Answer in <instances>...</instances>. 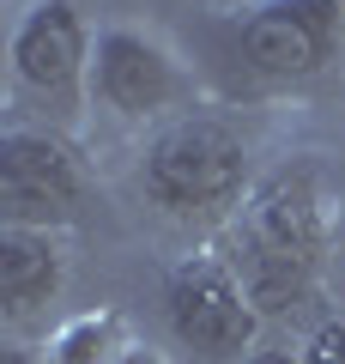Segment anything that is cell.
Segmentation results:
<instances>
[{
    "label": "cell",
    "instance_id": "6da1fadb",
    "mask_svg": "<svg viewBox=\"0 0 345 364\" xmlns=\"http://www.w3.org/2000/svg\"><path fill=\"white\" fill-rule=\"evenodd\" d=\"M327 195L309 170H279V176L255 182L224 237V261L236 267L243 291L255 298L261 316L285 310L309 291L321 267V249H327Z\"/></svg>",
    "mask_w": 345,
    "mask_h": 364
},
{
    "label": "cell",
    "instance_id": "7a4b0ae2",
    "mask_svg": "<svg viewBox=\"0 0 345 364\" xmlns=\"http://www.w3.org/2000/svg\"><path fill=\"white\" fill-rule=\"evenodd\" d=\"M140 188L170 219L224 213L248 188V146H243V134L224 128L218 116H182L146 146Z\"/></svg>",
    "mask_w": 345,
    "mask_h": 364
},
{
    "label": "cell",
    "instance_id": "3957f363",
    "mask_svg": "<svg viewBox=\"0 0 345 364\" xmlns=\"http://www.w3.org/2000/svg\"><path fill=\"white\" fill-rule=\"evenodd\" d=\"M345 49V0H261L236 25V61L267 85H303Z\"/></svg>",
    "mask_w": 345,
    "mask_h": 364
},
{
    "label": "cell",
    "instance_id": "277c9868",
    "mask_svg": "<svg viewBox=\"0 0 345 364\" xmlns=\"http://www.w3.org/2000/svg\"><path fill=\"white\" fill-rule=\"evenodd\" d=\"M164 316H170V334L200 358H243L261 328L255 298L243 291V279L224 255L176 261L164 279Z\"/></svg>",
    "mask_w": 345,
    "mask_h": 364
},
{
    "label": "cell",
    "instance_id": "5b68a950",
    "mask_svg": "<svg viewBox=\"0 0 345 364\" xmlns=\"http://www.w3.org/2000/svg\"><path fill=\"white\" fill-rule=\"evenodd\" d=\"M85 200V164L67 140L37 128H13L0 140V213L6 225L61 231Z\"/></svg>",
    "mask_w": 345,
    "mask_h": 364
},
{
    "label": "cell",
    "instance_id": "8992f818",
    "mask_svg": "<svg viewBox=\"0 0 345 364\" xmlns=\"http://www.w3.org/2000/svg\"><path fill=\"white\" fill-rule=\"evenodd\" d=\"M91 91L115 116H158L182 97V73L152 37L140 31H103L91 49Z\"/></svg>",
    "mask_w": 345,
    "mask_h": 364
},
{
    "label": "cell",
    "instance_id": "52a82bcc",
    "mask_svg": "<svg viewBox=\"0 0 345 364\" xmlns=\"http://www.w3.org/2000/svg\"><path fill=\"white\" fill-rule=\"evenodd\" d=\"M13 73H18V85H31L37 97H55V104H67L79 91V79L91 73V43L67 0H43V6H31L18 18Z\"/></svg>",
    "mask_w": 345,
    "mask_h": 364
},
{
    "label": "cell",
    "instance_id": "ba28073f",
    "mask_svg": "<svg viewBox=\"0 0 345 364\" xmlns=\"http://www.w3.org/2000/svg\"><path fill=\"white\" fill-rule=\"evenodd\" d=\"M61 273H67V255H61V237L55 231L0 225V304H6L13 322L37 316L61 291Z\"/></svg>",
    "mask_w": 345,
    "mask_h": 364
},
{
    "label": "cell",
    "instance_id": "9c48e42d",
    "mask_svg": "<svg viewBox=\"0 0 345 364\" xmlns=\"http://www.w3.org/2000/svg\"><path fill=\"white\" fill-rule=\"evenodd\" d=\"M109 346H115V322L109 316H85V322H73L55 340V364H103Z\"/></svg>",
    "mask_w": 345,
    "mask_h": 364
},
{
    "label": "cell",
    "instance_id": "30bf717a",
    "mask_svg": "<svg viewBox=\"0 0 345 364\" xmlns=\"http://www.w3.org/2000/svg\"><path fill=\"white\" fill-rule=\"evenodd\" d=\"M303 364H345V322H321L303 346Z\"/></svg>",
    "mask_w": 345,
    "mask_h": 364
},
{
    "label": "cell",
    "instance_id": "8fae6325",
    "mask_svg": "<svg viewBox=\"0 0 345 364\" xmlns=\"http://www.w3.org/2000/svg\"><path fill=\"white\" fill-rule=\"evenodd\" d=\"M243 364H303V352H285V346H267V352H248Z\"/></svg>",
    "mask_w": 345,
    "mask_h": 364
},
{
    "label": "cell",
    "instance_id": "7c38bea8",
    "mask_svg": "<svg viewBox=\"0 0 345 364\" xmlns=\"http://www.w3.org/2000/svg\"><path fill=\"white\" fill-rule=\"evenodd\" d=\"M115 364H164V358H152V352H121Z\"/></svg>",
    "mask_w": 345,
    "mask_h": 364
},
{
    "label": "cell",
    "instance_id": "4fadbf2b",
    "mask_svg": "<svg viewBox=\"0 0 345 364\" xmlns=\"http://www.w3.org/2000/svg\"><path fill=\"white\" fill-rule=\"evenodd\" d=\"M0 364H31V352H18V346H6V352H0Z\"/></svg>",
    "mask_w": 345,
    "mask_h": 364
}]
</instances>
